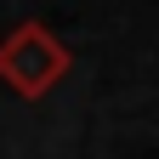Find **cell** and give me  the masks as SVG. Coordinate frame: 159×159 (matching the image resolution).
I'll use <instances>...</instances> for the list:
<instances>
[{"mask_svg":"<svg viewBox=\"0 0 159 159\" xmlns=\"http://www.w3.org/2000/svg\"><path fill=\"white\" fill-rule=\"evenodd\" d=\"M74 68V51L57 40L46 23H17L6 40H0V85L17 97H46L57 80Z\"/></svg>","mask_w":159,"mask_h":159,"instance_id":"cell-1","label":"cell"}]
</instances>
